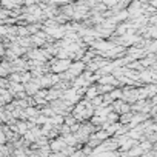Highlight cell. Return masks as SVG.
<instances>
[{"label": "cell", "instance_id": "6da1fadb", "mask_svg": "<svg viewBox=\"0 0 157 157\" xmlns=\"http://www.w3.org/2000/svg\"><path fill=\"white\" fill-rule=\"evenodd\" d=\"M71 60L68 59V60H59V59H52L51 60V71L52 72H56V74H63V72H66V71H69V68H71Z\"/></svg>", "mask_w": 157, "mask_h": 157}, {"label": "cell", "instance_id": "7a4b0ae2", "mask_svg": "<svg viewBox=\"0 0 157 157\" xmlns=\"http://www.w3.org/2000/svg\"><path fill=\"white\" fill-rule=\"evenodd\" d=\"M39 91H40V86L37 83H34V82H29V83L25 85V93L28 96H36Z\"/></svg>", "mask_w": 157, "mask_h": 157}]
</instances>
